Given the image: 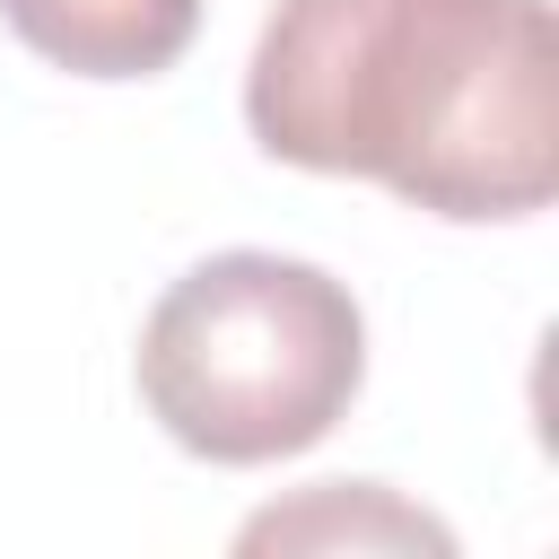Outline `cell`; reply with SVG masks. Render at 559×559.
Listing matches in <instances>:
<instances>
[{
	"label": "cell",
	"instance_id": "6da1fadb",
	"mask_svg": "<svg viewBox=\"0 0 559 559\" xmlns=\"http://www.w3.org/2000/svg\"><path fill=\"white\" fill-rule=\"evenodd\" d=\"M245 122L262 157L367 175L428 218H533L559 192L550 0H280Z\"/></svg>",
	"mask_w": 559,
	"mask_h": 559
},
{
	"label": "cell",
	"instance_id": "7a4b0ae2",
	"mask_svg": "<svg viewBox=\"0 0 559 559\" xmlns=\"http://www.w3.org/2000/svg\"><path fill=\"white\" fill-rule=\"evenodd\" d=\"M140 402L201 463H280L332 437L367 376L358 297L297 253H210L140 323Z\"/></svg>",
	"mask_w": 559,
	"mask_h": 559
},
{
	"label": "cell",
	"instance_id": "3957f363",
	"mask_svg": "<svg viewBox=\"0 0 559 559\" xmlns=\"http://www.w3.org/2000/svg\"><path fill=\"white\" fill-rule=\"evenodd\" d=\"M0 17L70 79H157L201 35V0H0Z\"/></svg>",
	"mask_w": 559,
	"mask_h": 559
},
{
	"label": "cell",
	"instance_id": "277c9868",
	"mask_svg": "<svg viewBox=\"0 0 559 559\" xmlns=\"http://www.w3.org/2000/svg\"><path fill=\"white\" fill-rule=\"evenodd\" d=\"M271 542H349V550H454V533L419 507H402L393 489L376 480H323L306 489L297 507H271L245 524V550H271Z\"/></svg>",
	"mask_w": 559,
	"mask_h": 559
}]
</instances>
